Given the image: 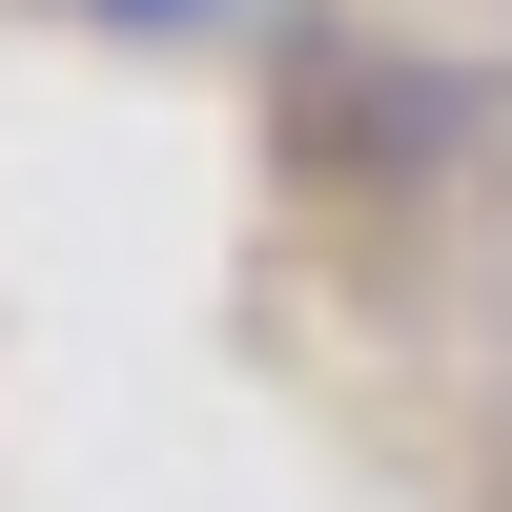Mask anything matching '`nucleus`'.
Wrapping results in <instances>:
<instances>
[{
    "mask_svg": "<svg viewBox=\"0 0 512 512\" xmlns=\"http://www.w3.org/2000/svg\"><path fill=\"white\" fill-rule=\"evenodd\" d=\"M82 21H123V41H185V21H226V0H82Z\"/></svg>",
    "mask_w": 512,
    "mask_h": 512,
    "instance_id": "obj_1",
    "label": "nucleus"
}]
</instances>
